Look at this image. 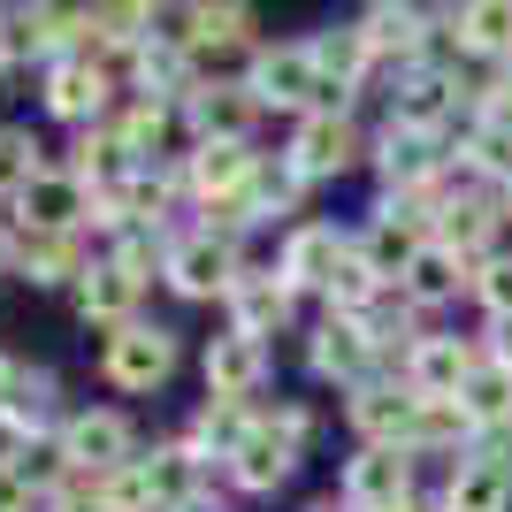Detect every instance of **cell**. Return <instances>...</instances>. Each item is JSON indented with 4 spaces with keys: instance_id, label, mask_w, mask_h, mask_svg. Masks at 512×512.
I'll list each match as a JSON object with an SVG mask.
<instances>
[{
    "instance_id": "obj_1",
    "label": "cell",
    "mask_w": 512,
    "mask_h": 512,
    "mask_svg": "<svg viewBox=\"0 0 512 512\" xmlns=\"http://www.w3.org/2000/svg\"><path fill=\"white\" fill-rule=\"evenodd\" d=\"M306 428H314V413H306V406H283L276 421H253V436L237 444V459H230L222 474H230L237 490H253V497L283 490V482H291V467H299Z\"/></svg>"
},
{
    "instance_id": "obj_2",
    "label": "cell",
    "mask_w": 512,
    "mask_h": 512,
    "mask_svg": "<svg viewBox=\"0 0 512 512\" xmlns=\"http://www.w3.org/2000/svg\"><path fill=\"white\" fill-rule=\"evenodd\" d=\"M390 123L421 130V138H451V130L467 123V85H459V69H451V62L406 69L398 92H390Z\"/></svg>"
},
{
    "instance_id": "obj_3",
    "label": "cell",
    "mask_w": 512,
    "mask_h": 512,
    "mask_svg": "<svg viewBox=\"0 0 512 512\" xmlns=\"http://www.w3.org/2000/svg\"><path fill=\"white\" fill-rule=\"evenodd\" d=\"M245 92H253L260 107L299 115V123L329 107V85H321V69H314V54H306V39H299V46H260L253 69H245Z\"/></svg>"
},
{
    "instance_id": "obj_4",
    "label": "cell",
    "mask_w": 512,
    "mask_h": 512,
    "mask_svg": "<svg viewBox=\"0 0 512 512\" xmlns=\"http://www.w3.org/2000/svg\"><path fill=\"white\" fill-rule=\"evenodd\" d=\"M100 375L115 390H161L176 375V329H161V321H130V329H115L100 352Z\"/></svg>"
},
{
    "instance_id": "obj_5",
    "label": "cell",
    "mask_w": 512,
    "mask_h": 512,
    "mask_svg": "<svg viewBox=\"0 0 512 512\" xmlns=\"http://www.w3.org/2000/svg\"><path fill=\"white\" fill-rule=\"evenodd\" d=\"M490 360L474 337H444V329H428L421 344L406 352V367H398V383L413 390V398H459V390L474 383V367Z\"/></svg>"
},
{
    "instance_id": "obj_6",
    "label": "cell",
    "mask_w": 512,
    "mask_h": 512,
    "mask_svg": "<svg viewBox=\"0 0 512 512\" xmlns=\"http://www.w3.org/2000/svg\"><path fill=\"white\" fill-rule=\"evenodd\" d=\"M245 276L237 268V245L192 230V237H169V291L176 299H230V283Z\"/></svg>"
},
{
    "instance_id": "obj_7",
    "label": "cell",
    "mask_w": 512,
    "mask_h": 512,
    "mask_svg": "<svg viewBox=\"0 0 512 512\" xmlns=\"http://www.w3.org/2000/svg\"><path fill=\"white\" fill-rule=\"evenodd\" d=\"M375 176H383V192H428L436 176H451V138H421V130H383V146H375Z\"/></svg>"
},
{
    "instance_id": "obj_8",
    "label": "cell",
    "mask_w": 512,
    "mask_h": 512,
    "mask_svg": "<svg viewBox=\"0 0 512 512\" xmlns=\"http://www.w3.org/2000/svg\"><path fill=\"white\" fill-rule=\"evenodd\" d=\"M406 497H413V451L367 444L344 467V512H398Z\"/></svg>"
},
{
    "instance_id": "obj_9",
    "label": "cell",
    "mask_w": 512,
    "mask_h": 512,
    "mask_svg": "<svg viewBox=\"0 0 512 512\" xmlns=\"http://www.w3.org/2000/svg\"><path fill=\"white\" fill-rule=\"evenodd\" d=\"M54 444H62L69 474H115V467L138 459V436H130L123 413H77V421H62Z\"/></svg>"
},
{
    "instance_id": "obj_10",
    "label": "cell",
    "mask_w": 512,
    "mask_h": 512,
    "mask_svg": "<svg viewBox=\"0 0 512 512\" xmlns=\"http://www.w3.org/2000/svg\"><path fill=\"white\" fill-rule=\"evenodd\" d=\"M306 360H314V375H329V383H375V367H383V352H375V337H367V321L352 314H329L306 337Z\"/></svg>"
},
{
    "instance_id": "obj_11",
    "label": "cell",
    "mask_w": 512,
    "mask_h": 512,
    "mask_svg": "<svg viewBox=\"0 0 512 512\" xmlns=\"http://www.w3.org/2000/svg\"><path fill=\"white\" fill-rule=\"evenodd\" d=\"M352 428H360L367 444H390V451H413V421H421V398H413L406 383H383V375H375V383H360L352 390Z\"/></svg>"
},
{
    "instance_id": "obj_12",
    "label": "cell",
    "mask_w": 512,
    "mask_h": 512,
    "mask_svg": "<svg viewBox=\"0 0 512 512\" xmlns=\"http://www.w3.org/2000/svg\"><path fill=\"white\" fill-rule=\"evenodd\" d=\"M344 253H352V237L329 230V222H299V230L283 237V260H276V276L291 283V291H329L344 268Z\"/></svg>"
},
{
    "instance_id": "obj_13",
    "label": "cell",
    "mask_w": 512,
    "mask_h": 512,
    "mask_svg": "<svg viewBox=\"0 0 512 512\" xmlns=\"http://www.w3.org/2000/svg\"><path fill=\"white\" fill-rule=\"evenodd\" d=\"M16 214H23V230L77 237V222H92V192H85V184H77L69 169H46V176H31V184H23Z\"/></svg>"
},
{
    "instance_id": "obj_14",
    "label": "cell",
    "mask_w": 512,
    "mask_h": 512,
    "mask_svg": "<svg viewBox=\"0 0 512 512\" xmlns=\"http://www.w3.org/2000/svg\"><path fill=\"white\" fill-rule=\"evenodd\" d=\"M253 115H260V100L245 85H192L184 92V123H192L199 146H245Z\"/></svg>"
},
{
    "instance_id": "obj_15",
    "label": "cell",
    "mask_w": 512,
    "mask_h": 512,
    "mask_svg": "<svg viewBox=\"0 0 512 512\" xmlns=\"http://www.w3.org/2000/svg\"><path fill=\"white\" fill-rule=\"evenodd\" d=\"M291 169L314 184V176H344L352 161H360V130H352V115H306L299 130H291V153H283Z\"/></svg>"
},
{
    "instance_id": "obj_16",
    "label": "cell",
    "mask_w": 512,
    "mask_h": 512,
    "mask_svg": "<svg viewBox=\"0 0 512 512\" xmlns=\"http://www.w3.org/2000/svg\"><path fill=\"white\" fill-rule=\"evenodd\" d=\"M291 299H299V291H291L276 268H245V276L230 283V299H222V306H230V329H237V337H260V344H268L283 321H291Z\"/></svg>"
},
{
    "instance_id": "obj_17",
    "label": "cell",
    "mask_w": 512,
    "mask_h": 512,
    "mask_svg": "<svg viewBox=\"0 0 512 512\" xmlns=\"http://www.w3.org/2000/svg\"><path fill=\"white\" fill-rule=\"evenodd\" d=\"M176 176H184V192H192L199 207H214V199H237L260 176V153L253 146H192Z\"/></svg>"
},
{
    "instance_id": "obj_18",
    "label": "cell",
    "mask_w": 512,
    "mask_h": 512,
    "mask_svg": "<svg viewBox=\"0 0 512 512\" xmlns=\"http://www.w3.org/2000/svg\"><path fill=\"white\" fill-rule=\"evenodd\" d=\"M444 512H512V459H490V451L451 459Z\"/></svg>"
},
{
    "instance_id": "obj_19",
    "label": "cell",
    "mask_w": 512,
    "mask_h": 512,
    "mask_svg": "<svg viewBox=\"0 0 512 512\" xmlns=\"http://www.w3.org/2000/svg\"><path fill=\"white\" fill-rule=\"evenodd\" d=\"M352 245H360V260H367V268H375L383 283H406V268L421 260L428 230H421V222H406L398 207H375V222H367V230L352 237Z\"/></svg>"
},
{
    "instance_id": "obj_20",
    "label": "cell",
    "mask_w": 512,
    "mask_h": 512,
    "mask_svg": "<svg viewBox=\"0 0 512 512\" xmlns=\"http://www.w3.org/2000/svg\"><path fill=\"white\" fill-rule=\"evenodd\" d=\"M268 383V344L260 337H214L207 344V398H230V406H245L253 390Z\"/></svg>"
},
{
    "instance_id": "obj_21",
    "label": "cell",
    "mask_w": 512,
    "mask_h": 512,
    "mask_svg": "<svg viewBox=\"0 0 512 512\" xmlns=\"http://www.w3.org/2000/svg\"><path fill=\"white\" fill-rule=\"evenodd\" d=\"M46 107L62 115V123H100L107 115V69L85 62V54H69V62H46Z\"/></svg>"
},
{
    "instance_id": "obj_22",
    "label": "cell",
    "mask_w": 512,
    "mask_h": 512,
    "mask_svg": "<svg viewBox=\"0 0 512 512\" xmlns=\"http://www.w3.org/2000/svg\"><path fill=\"white\" fill-rule=\"evenodd\" d=\"M85 237H46V230H16V276L23 283H85Z\"/></svg>"
},
{
    "instance_id": "obj_23",
    "label": "cell",
    "mask_w": 512,
    "mask_h": 512,
    "mask_svg": "<svg viewBox=\"0 0 512 512\" xmlns=\"http://www.w3.org/2000/svg\"><path fill=\"white\" fill-rule=\"evenodd\" d=\"M467 283H474V260H459L451 245H436V237H428L421 260L406 268V283H398V291H406V299L428 314V306H451L459 291H467Z\"/></svg>"
},
{
    "instance_id": "obj_24",
    "label": "cell",
    "mask_w": 512,
    "mask_h": 512,
    "mask_svg": "<svg viewBox=\"0 0 512 512\" xmlns=\"http://www.w3.org/2000/svg\"><path fill=\"white\" fill-rule=\"evenodd\" d=\"M69 176H77L85 192H115V184H130V176H138V161H130L123 130H115V123H92L85 138H77V161H69Z\"/></svg>"
},
{
    "instance_id": "obj_25",
    "label": "cell",
    "mask_w": 512,
    "mask_h": 512,
    "mask_svg": "<svg viewBox=\"0 0 512 512\" xmlns=\"http://www.w3.org/2000/svg\"><path fill=\"white\" fill-rule=\"evenodd\" d=\"M451 31L474 62H512V0H467L451 8Z\"/></svg>"
},
{
    "instance_id": "obj_26",
    "label": "cell",
    "mask_w": 512,
    "mask_h": 512,
    "mask_svg": "<svg viewBox=\"0 0 512 512\" xmlns=\"http://www.w3.org/2000/svg\"><path fill=\"white\" fill-rule=\"evenodd\" d=\"M138 291L146 283H130L115 260H92L85 283H77V306H85V321H107V329H130V306H138Z\"/></svg>"
},
{
    "instance_id": "obj_27",
    "label": "cell",
    "mask_w": 512,
    "mask_h": 512,
    "mask_svg": "<svg viewBox=\"0 0 512 512\" xmlns=\"http://www.w3.org/2000/svg\"><path fill=\"white\" fill-rule=\"evenodd\" d=\"M245 436H253V413H245V406H230V398H207L184 444H192L199 459H214V467H230V459H237V444H245Z\"/></svg>"
},
{
    "instance_id": "obj_28",
    "label": "cell",
    "mask_w": 512,
    "mask_h": 512,
    "mask_svg": "<svg viewBox=\"0 0 512 512\" xmlns=\"http://www.w3.org/2000/svg\"><path fill=\"white\" fill-rule=\"evenodd\" d=\"M474 444V421L459 398H421V421H413V459H428V451H451V459H467Z\"/></svg>"
},
{
    "instance_id": "obj_29",
    "label": "cell",
    "mask_w": 512,
    "mask_h": 512,
    "mask_svg": "<svg viewBox=\"0 0 512 512\" xmlns=\"http://www.w3.org/2000/svg\"><path fill=\"white\" fill-rule=\"evenodd\" d=\"M459 406H467L474 436H482V428H512V375L497 360H482V367H474V383L459 390Z\"/></svg>"
},
{
    "instance_id": "obj_30",
    "label": "cell",
    "mask_w": 512,
    "mask_h": 512,
    "mask_svg": "<svg viewBox=\"0 0 512 512\" xmlns=\"http://www.w3.org/2000/svg\"><path fill=\"white\" fill-rule=\"evenodd\" d=\"M176 115H184V100H146V92H138V100H130L123 115H115V130H123L130 161H146V153H153V146H161V138L176 130Z\"/></svg>"
},
{
    "instance_id": "obj_31",
    "label": "cell",
    "mask_w": 512,
    "mask_h": 512,
    "mask_svg": "<svg viewBox=\"0 0 512 512\" xmlns=\"http://www.w3.org/2000/svg\"><path fill=\"white\" fill-rule=\"evenodd\" d=\"M299 192H306V176L291 169V161H260V176H253L237 199H245V214H253V222H276V214L299 207Z\"/></svg>"
},
{
    "instance_id": "obj_32",
    "label": "cell",
    "mask_w": 512,
    "mask_h": 512,
    "mask_svg": "<svg viewBox=\"0 0 512 512\" xmlns=\"http://www.w3.org/2000/svg\"><path fill=\"white\" fill-rule=\"evenodd\" d=\"M31 176H46V146L31 138V130H16V123H0V199L16 207L23 199V184Z\"/></svg>"
},
{
    "instance_id": "obj_33",
    "label": "cell",
    "mask_w": 512,
    "mask_h": 512,
    "mask_svg": "<svg viewBox=\"0 0 512 512\" xmlns=\"http://www.w3.org/2000/svg\"><path fill=\"white\" fill-rule=\"evenodd\" d=\"M100 512H161V497H153V474H146V459H130V467L100 474Z\"/></svg>"
},
{
    "instance_id": "obj_34",
    "label": "cell",
    "mask_w": 512,
    "mask_h": 512,
    "mask_svg": "<svg viewBox=\"0 0 512 512\" xmlns=\"http://www.w3.org/2000/svg\"><path fill=\"white\" fill-rule=\"evenodd\" d=\"M107 260H115L130 283H153V276H169V237H153V230H123Z\"/></svg>"
},
{
    "instance_id": "obj_35",
    "label": "cell",
    "mask_w": 512,
    "mask_h": 512,
    "mask_svg": "<svg viewBox=\"0 0 512 512\" xmlns=\"http://www.w3.org/2000/svg\"><path fill=\"white\" fill-rule=\"evenodd\" d=\"M467 299L482 306V321H505V314H512V253H490L482 268H474Z\"/></svg>"
},
{
    "instance_id": "obj_36",
    "label": "cell",
    "mask_w": 512,
    "mask_h": 512,
    "mask_svg": "<svg viewBox=\"0 0 512 512\" xmlns=\"http://www.w3.org/2000/svg\"><path fill=\"white\" fill-rule=\"evenodd\" d=\"M0 413H16V421L31 428V436H39V428H46V413H54V375H46V367H23Z\"/></svg>"
},
{
    "instance_id": "obj_37",
    "label": "cell",
    "mask_w": 512,
    "mask_h": 512,
    "mask_svg": "<svg viewBox=\"0 0 512 512\" xmlns=\"http://www.w3.org/2000/svg\"><path fill=\"white\" fill-rule=\"evenodd\" d=\"M31 444H39V436H31L16 413H0V474H16L23 459H31Z\"/></svg>"
},
{
    "instance_id": "obj_38",
    "label": "cell",
    "mask_w": 512,
    "mask_h": 512,
    "mask_svg": "<svg viewBox=\"0 0 512 512\" xmlns=\"http://www.w3.org/2000/svg\"><path fill=\"white\" fill-rule=\"evenodd\" d=\"M482 352H490V360H497V367L512 375V314H505V321H490V337H482Z\"/></svg>"
},
{
    "instance_id": "obj_39",
    "label": "cell",
    "mask_w": 512,
    "mask_h": 512,
    "mask_svg": "<svg viewBox=\"0 0 512 512\" xmlns=\"http://www.w3.org/2000/svg\"><path fill=\"white\" fill-rule=\"evenodd\" d=\"M0 512H31V490H23V474H0Z\"/></svg>"
},
{
    "instance_id": "obj_40",
    "label": "cell",
    "mask_w": 512,
    "mask_h": 512,
    "mask_svg": "<svg viewBox=\"0 0 512 512\" xmlns=\"http://www.w3.org/2000/svg\"><path fill=\"white\" fill-rule=\"evenodd\" d=\"M398 512H444V497H421V490H413V497H406Z\"/></svg>"
},
{
    "instance_id": "obj_41",
    "label": "cell",
    "mask_w": 512,
    "mask_h": 512,
    "mask_svg": "<svg viewBox=\"0 0 512 512\" xmlns=\"http://www.w3.org/2000/svg\"><path fill=\"white\" fill-rule=\"evenodd\" d=\"M8 268H16V237L0 230V276H8Z\"/></svg>"
},
{
    "instance_id": "obj_42",
    "label": "cell",
    "mask_w": 512,
    "mask_h": 512,
    "mask_svg": "<svg viewBox=\"0 0 512 512\" xmlns=\"http://www.w3.org/2000/svg\"><path fill=\"white\" fill-rule=\"evenodd\" d=\"M505 222H512V184H505Z\"/></svg>"
}]
</instances>
